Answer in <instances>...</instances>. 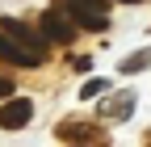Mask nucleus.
Segmentation results:
<instances>
[{
  "label": "nucleus",
  "instance_id": "f257e3e1",
  "mask_svg": "<svg viewBox=\"0 0 151 147\" xmlns=\"http://www.w3.org/2000/svg\"><path fill=\"white\" fill-rule=\"evenodd\" d=\"M59 4L76 17V25H88V30L109 25V0H59Z\"/></svg>",
  "mask_w": 151,
  "mask_h": 147
},
{
  "label": "nucleus",
  "instance_id": "f03ea898",
  "mask_svg": "<svg viewBox=\"0 0 151 147\" xmlns=\"http://www.w3.org/2000/svg\"><path fill=\"white\" fill-rule=\"evenodd\" d=\"M0 30L9 34V38H17L21 46H29L34 55H46V46H50L42 30H34V25H25V21H17V17H0Z\"/></svg>",
  "mask_w": 151,
  "mask_h": 147
},
{
  "label": "nucleus",
  "instance_id": "7ed1b4c3",
  "mask_svg": "<svg viewBox=\"0 0 151 147\" xmlns=\"http://www.w3.org/2000/svg\"><path fill=\"white\" fill-rule=\"evenodd\" d=\"M42 34H46V42H55V46H67L76 38V21L63 17V4L50 9V13H42Z\"/></svg>",
  "mask_w": 151,
  "mask_h": 147
},
{
  "label": "nucleus",
  "instance_id": "20e7f679",
  "mask_svg": "<svg viewBox=\"0 0 151 147\" xmlns=\"http://www.w3.org/2000/svg\"><path fill=\"white\" fill-rule=\"evenodd\" d=\"M29 118H34V101L29 97H13V101L0 105V126L4 130H21Z\"/></svg>",
  "mask_w": 151,
  "mask_h": 147
},
{
  "label": "nucleus",
  "instance_id": "39448f33",
  "mask_svg": "<svg viewBox=\"0 0 151 147\" xmlns=\"http://www.w3.org/2000/svg\"><path fill=\"white\" fill-rule=\"evenodd\" d=\"M0 59L13 63V67H34V63H42V55H34L29 46H21L17 38H9V34L0 30Z\"/></svg>",
  "mask_w": 151,
  "mask_h": 147
},
{
  "label": "nucleus",
  "instance_id": "423d86ee",
  "mask_svg": "<svg viewBox=\"0 0 151 147\" xmlns=\"http://www.w3.org/2000/svg\"><path fill=\"white\" fill-rule=\"evenodd\" d=\"M147 63H151V55H134V59H126L122 67H126V71H139V67H147Z\"/></svg>",
  "mask_w": 151,
  "mask_h": 147
},
{
  "label": "nucleus",
  "instance_id": "0eeeda50",
  "mask_svg": "<svg viewBox=\"0 0 151 147\" xmlns=\"http://www.w3.org/2000/svg\"><path fill=\"white\" fill-rule=\"evenodd\" d=\"M101 88H105V80H88V84L80 88V93H84V97H97V93H101Z\"/></svg>",
  "mask_w": 151,
  "mask_h": 147
},
{
  "label": "nucleus",
  "instance_id": "6e6552de",
  "mask_svg": "<svg viewBox=\"0 0 151 147\" xmlns=\"http://www.w3.org/2000/svg\"><path fill=\"white\" fill-rule=\"evenodd\" d=\"M4 97H13V84H9V80H0V101H4Z\"/></svg>",
  "mask_w": 151,
  "mask_h": 147
},
{
  "label": "nucleus",
  "instance_id": "1a4fd4ad",
  "mask_svg": "<svg viewBox=\"0 0 151 147\" xmlns=\"http://www.w3.org/2000/svg\"><path fill=\"white\" fill-rule=\"evenodd\" d=\"M122 4H143V0H122Z\"/></svg>",
  "mask_w": 151,
  "mask_h": 147
}]
</instances>
